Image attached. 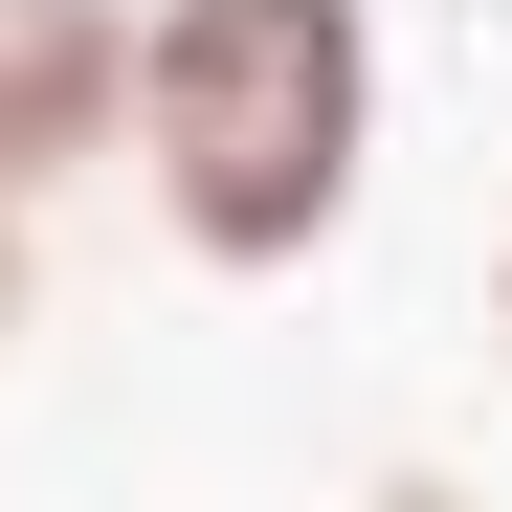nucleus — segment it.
I'll use <instances>...</instances> for the list:
<instances>
[{
	"instance_id": "f257e3e1",
	"label": "nucleus",
	"mask_w": 512,
	"mask_h": 512,
	"mask_svg": "<svg viewBox=\"0 0 512 512\" xmlns=\"http://www.w3.org/2000/svg\"><path fill=\"white\" fill-rule=\"evenodd\" d=\"M134 179L179 268H312L379 179V0H156L134 23Z\"/></svg>"
},
{
	"instance_id": "f03ea898",
	"label": "nucleus",
	"mask_w": 512,
	"mask_h": 512,
	"mask_svg": "<svg viewBox=\"0 0 512 512\" xmlns=\"http://www.w3.org/2000/svg\"><path fill=\"white\" fill-rule=\"evenodd\" d=\"M134 134V0H0V179H90Z\"/></svg>"
},
{
	"instance_id": "7ed1b4c3",
	"label": "nucleus",
	"mask_w": 512,
	"mask_h": 512,
	"mask_svg": "<svg viewBox=\"0 0 512 512\" xmlns=\"http://www.w3.org/2000/svg\"><path fill=\"white\" fill-rule=\"evenodd\" d=\"M357 512H468V490H446V468H401V490H357Z\"/></svg>"
},
{
	"instance_id": "20e7f679",
	"label": "nucleus",
	"mask_w": 512,
	"mask_h": 512,
	"mask_svg": "<svg viewBox=\"0 0 512 512\" xmlns=\"http://www.w3.org/2000/svg\"><path fill=\"white\" fill-rule=\"evenodd\" d=\"M0 312H23V179H0Z\"/></svg>"
},
{
	"instance_id": "39448f33",
	"label": "nucleus",
	"mask_w": 512,
	"mask_h": 512,
	"mask_svg": "<svg viewBox=\"0 0 512 512\" xmlns=\"http://www.w3.org/2000/svg\"><path fill=\"white\" fill-rule=\"evenodd\" d=\"M490 357H512V223H490Z\"/></svg>"
}]
</instances>
